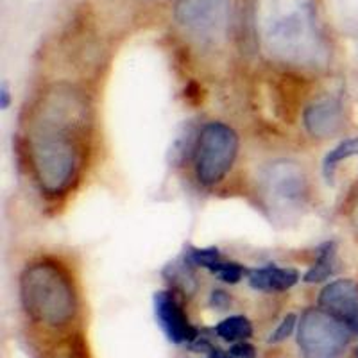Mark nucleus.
<instances>
[{"instance_id":"nucleus-1","label":"nucleus","mask_w":358,"mask_h":358,"mask_svg":"<svg viewBox=\"0 0 358 358\" xmlns=\"http://www.w3.org/2000/svg\"><path fill=\"white\" fill-rule=\"evenodd\" d=\"M97 138V113L88 90L54 79L38 88L24 110L20 143L38 194L63 203L88 176Z\"/></svg>"},{"instance_id":"nucleus-2","label":"nucleus","mask_w":358,"mask_h":358,"mask_svg":"<svg viewBox=\"0 0 358 358\" xmlns=\"http://www.w3.org/2000/svg\"><path fill=\"white\" fill-rule=\"evenodd\" d=\"M249 20L267 65L297 78L330 72L335 49L317 0H252Z\"/></svg>"},{"instance_id":"nucleus-3","label":"nucleus","mask_w":358,"mask_h":358,"mask_svg":"<svg viewBox=\"0 0 358 358\" xmlns=\"http://www.w3.org/2000/svg\"><path fill=\"white\" fill-rule=\"evenodd\" d=\"M18 297L27 319L45 330H66L81 310L79 276L66 258L41 252L18 274Z\"/></svg>"},{"instance_id":"nucleus-4","label":"nucleus","mask_w":358,"mask_h":358,"mask_svg":"<svg viewBox=\"0 0 358 358\" xmlns=\"http://www.w3.org/2000/svg\"><path fill=\"white\" fill-rule=\"evenodd\" d=\"M255 179L262 208L281 222L299 217L312 203V176L305 163L292 156L264 162Z\"/></svg>"},{"instance_id":"nucleus-5","label":"nucleus","mask_w":358,"mask_h":358,"mask_svg":"<svg viewBox=\"0 0 358 358\" xmlns=\"http://www.w3.org/2000/svg\"><path fill=\"white\" fill-rule=\"evenodd\" d=\"M241 133L224 120H208L190 147L192 176L203 190H217L241 158Z\"/></svg>"},{"instance_id":"nucleus-6","label":"nucleus","mask_w":358,"mask_h":358,"mask_svg":"<svg viewBox=\"0 0 358 358\" xmlns=\"http://www.w3.org/2000/svg\"><path fill=\"white\" fill-rule=\"evenodd\" d=\"M172 17L199 49H217L231 31L233 0H178Z\"/></svg>"},{"instance_id":"nucleus-7","label":"nucleus","mask_w":358,"mask_h":358,"mask_svg":"<svg viewBox=\"0 0 358 358\" xmlns=\"http://www.w3.org/2000/svg\"><path fill=\"white\" fill-rule=\"evenodd\" d=\"M351 331L322 308H306L297 322V346L305 358H338L351 341Z\"/></svg>"},{"instance_id":"nucleus-8","label":"nucleus","mask_w":358,"mask_h":358,"mask_svg":"<svg viewBox=\"0 0 358 358\" xmlns=\"http://www.w3.org/2000/svg\"><path fill=\"white\" fill-rule=\"evenodd\" d=\"M301 126L312 142L324 143L341 136L348 127V108L344 97L337 94L313 97L301 110Z\"/></svg>"},{"instance_id":"nucleus-9","label":"nucleus","mask_w":358,"mask_h":358,"mask_svg":"<svg viewBox=\"0 0 358 358\" xmlns=\"http://www.w3.org/2000/svg\"><path fill=\"white\" fill-rule=\"evenodd\" d=\"M155 317L172 344H192L199 338V330L188 319L176 290H159L152 297Z\"/></svg>"},{"instance_id":"nucleus-10","label":"nucleus","mask_w":358,"mask_h":358,"mask_svg":"<svg viewBox=\"0 0 358 358\" xmlns=\"http://www.w3.org/2000/svg\"><path fill=\"white\" fill-rule=\"evenodd\" d=\"M317 306L334 315L358 337V281L353 278H338L322 287Z\"/></svg>"},{"instance_id":"nucleus-11","label":"nucleus","mask_w":358,"mask_h":358,"mask_svg":"<svg viewBox=\"0 0 358 358\" xmlns=\"http://www.w3.org/2000/svg\"><path fill=\"white\" fill-rule=\"evenodd\" d=\"M249 285L260 292H287L296 287L301 280V274L292 267H280V265H264L249 271Z\"/></svg>"},{"instance_id":"nucleus-12","label":"nucleus","mask_w":358,"mask_h":358,"mask_svg":"<svg viewBox=\"0 0 358 358\" xmlns=\"http://www.w3.org/2000/svg\"><path fill=\"white\" fill-rule=\"evenodd\" d=\"M338 271V251L334 241L324 242L319 248L317 258L303 276L305 283H324Z\"/></svg>"},{"instance_id":"nucleus-13","label":"nucleus","mask_w":358,"mask_h":358,"mask_svg":"<svg viewBox=\"0 0 358 358\" xmlns=\"http://www.w3.org/2000/svg\"><path fill=\"white\" fill-rule=\"evenodd\" d=\"M358 158V134L357 136H346L335 147H331L330 151L326 152L324 159H322V178L330 185H334L335 178H337L338 167L344 162Z\"/></svg>"},{"instance_id":"nucleus-14","label":"nucleus","mask_w":358,"mask_h":358,"mask_svg":"<svg viewBox=\"0 0 358 358\" xmlns=\"http://www.w3.org/2000/svg\"><path fill=\"white\" fill-rule=\"evenodd\" d=\"M192 268H194V265L187 258H183L181 262H174V264L169 265L167 271H165V276L171 281V289L183 294L185 297L194 296L197 290L196 274Z\"/></svg>"},{"instance_id":"nucleus-15","label":"nucleus","mask_w":358,"mask_h":358,"mask_svg":"<svg viewBox=\"0 0 358 358\" xmlns=\"http://www.w3.org/2000/svg\"><path fill=\"white\" fill-rule=\"evenodd\" d=\"M338 213H341V219L344 220V226L350 231L351 238L358 245V178L350 185L342 197Z\"/></svg>"},{"instance_id":"nucleus-16","label":"nucleus","mask_w":358,"mask_h":358,"mask_svg":"<svg viewBox=\"0 0 358 358\" xmlns=\"http://www.w3.org/2000/svg\"><path fill=\"white\" fill-rule=\"evenodd\" d=\"M215 331L226 342H242L252 337V322L245 315H231L220 321Z\"/></svg>"},{"instance_id":"nucleus-17","label":"nucleus","mask_w":358,"mask_h":358,"mask_svg":"<svg viewBox=\"0 0 358 358\" xmlns=\"http://www.w3.org/2000/svg\"><path fill=\"white\" fill-rule=\"evenodd\" d=\"M45 358H90L88 348H86L85 338L79 334H72L69 337L62 338L54 344L52 350L47 353Z\"/></svg>"},{"instance_id":"nucleus-18","label":"nucleus","mask_w":358,"mask_h":358,"mask_svg":"<svg viewBox=\"0 0 358 358\" xmlns=\"http://www.w3.org/2000/svg\"><path fill=\"white\" fill-rule=\"evenodd\" d=\"M185 258L194 267L212 271L219 262H222V252L219 251V248H188Z\"/></svg>"},{"instance_id":"nucleus-19","label":"nucleus","mask_w":358,"mask_h":358,"mask_svg":"<svg viewBox=\"0 0 358 358\" xmlns=\"http://www.w3.org/2000/svg\"><path fill=\"white\" fill-rule=\"evenodd\" d=\"M212 274H215L222 283H228V285H236L238 281L244 280V276L248 274V268L242 264H236V262H219L215 267L210 271Z\"/></svg>"},{"instance_id":"nucleus-20","label":"nucleus","mask_w":358,"mask_h":358,"mask_svg":"<svg viewBox=\"0 0 358 358\" xmlns=\"http://www.w3.org/2000/svg\"><path fill=\"white\" fill-rule=\"evenodd\" d=\"M296 326H297V315H296V313H287L285 317H283V321L280 322V326H278L276 330L271 334V337L267 338V342H268V344H280V342L287 341V338H289L290 335L294 334Z\"/></svg>"},{"instance_id":"nucleus-21","label":"nucleus","mask_w":358,"mask_h":358,"mask_svg":"<svg viewBox=\"0 0 358 358\" xmlns=\"http://www.w3.org/2000/svg\"><path fill=\"white\" fill-rule=\"evenodd\" d=\"M224 358H257V348L245 341L235 342L228 353H224Z\"/></svg>"},{"instance_id":"nucleus-22","label":"nucleus","mask_w":358,"mask_h":358,"mask_svg":"<svg viewBox=\"0 0 358 358\" xmlns=\"http://www.w3.org/2000/svg\"><path fill=\"white\" fill-rule=\"evenodd\" d=\"M210 305L217 310H228L231 306V297H229L228 292L215 289L210 296Z\"/></svg>"},{"instance_id":"nucleus-23","label":"nucleus","mask_w":358,"mask_h":358,"mask_svg":"<svg viewBox=\"0 0 358 358\" xmlns=\"http://www.w3.org/2000/svg\"><path fill=\"white\" fill-rule=\"evenodd\" d=\"M9 106H11V90H9L8 83L4 81L2 86H0V108L8 110Z\"/></svg>"}]
</instances>
